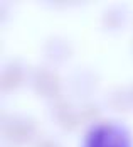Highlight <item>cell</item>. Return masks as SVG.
<instances>
[{
	"instance_id": "1",
	"label": "cell",
	"mask_w": 133,
	"mask_h": 147,
	"mask_svg": "<svg viewBox=\"0 0 133 147\" xmlns=\"http://www.w3.org/2000/svg\"><path fill=\"white\" fill-rule=\"evenodd\" d=\"M88 147H130V144L123 132H120L115 127L104 125V127H98L91 134Z\"/></svg>"
}]
</instances>
